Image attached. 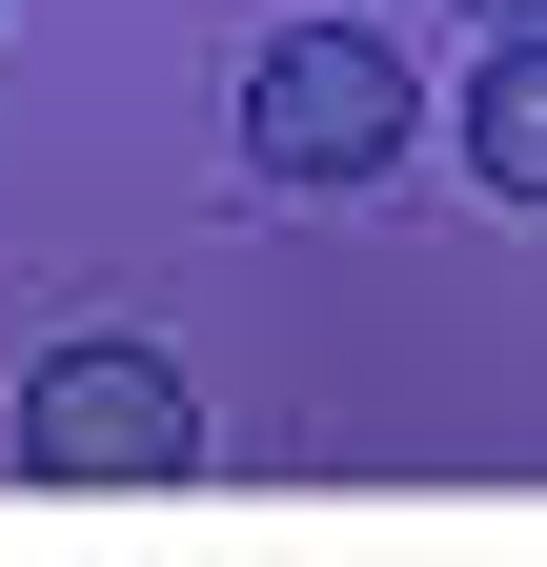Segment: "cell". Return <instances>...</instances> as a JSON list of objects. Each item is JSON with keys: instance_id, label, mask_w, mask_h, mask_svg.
<instances>
[{"instance_id": "cell-1", "label": "cell", "mask_w": 547, "mask_h": 567, "mask_svg": "<svg viewBox=\"0 0 547 567\" xmlns=\"http://www.w3.org/2000/svg\"><path fill=\"white\" fill-rule=\"evenodd\" d=\"M203 466V405L143 324H82L21 365V486H82V507H122V486H183Z\"/></svg>"}, {"instance_id": "cell-2", "label": "cell", "mask_w": 547, "mask_h": 567, "mask_svg": "<svg viewBox=\"0 0 547 567\" xmlns=\"http://www.w3.org/2000/svg\"><path fill=\"white\" fill-rule=\"evenodd\" d=\"M405 122H426V82H405V41H365V21H285L244 61V163L264 183H385Z\"/></svg>"}, {"instance_id": "cell-3", "label": "cell", "mask_w": 547, "mask_h": 567, "mask_svg": "<svg viewBox=\"0 0 547 567\" xmlns=\"http://www.w3.org/2000/svg\"><path fill=\"white\" fill-rule=\"evenodd\" d=\"M466 183L547 203V21H507L487 61H466Z\"/></svg>"}, {"instance_id": "cell-4", "label": "cell", "mask_w": 547, "mask_h": 567, "mask_svg": "<svg viewBox=\"0 0 547 567\" xmlns=\"http://www.w3.org/2000/svg\"><path fill=\"white\" fill-rule=\"evenodd\" d=\"M466 21H487V41H507V21H547V0H466Z\"/></svg>"}]
</instances>
